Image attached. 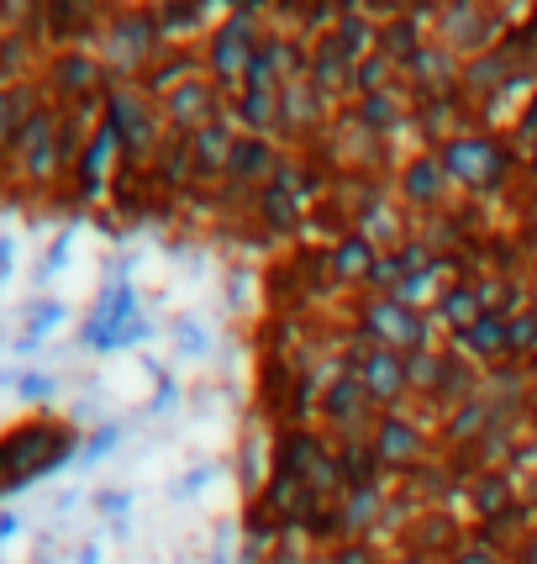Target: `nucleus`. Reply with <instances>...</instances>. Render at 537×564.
<instances>
[{"instance_id":"nucleus-9","label":"nucleus","mask_w":537,"mask_h":564,"mask_svg":"<svg viewBox=\"0 0 537 564\" xmlns=\"http://www.w3.org/2000/svg\"><path fill=\"white\" fill-rule=\"evenodd\" d=\"M495 26H501V17L485 11V6H442V11L427 17V32L438 37L442 48L459 53V58H474V53L495 48Z\"/></svg>"},{"instance_id":"nucleus-7","label":"nucleus","mask_w":537,"mask_h":564,"mask_svg":"<svg viewBox=\"0 0 537 564\" xmlns=\"http://www.w3.org/2000/svg\"><path fill=\"white\" fill-rule=\"evenodd\" d=\"M342 369L364 386V395L380 406V412H401V401L412 395L406 386V354H391V348H374L353 333V344L342 354Z\"/></svg>"},{"instance_id":"nucleus-6","label":"nucleus","mask_w":537,"mask_h":564,"mask_svg":"<svg viewBox=\"0 0 537 564\" xmlns=\"http://www.w3.org/2000/svg\"><path fill=\"white\" fill-rule=\"evenodd\" d=\"M317 417H321V427L332 433V443H353V438H369V433H374L380 406L369 401L364 386H359L348 369H332V375L321 380Z\"/></svg>"},{"instance_id":"nucleus-5","label":"nucleus","mask_w":537,"mask_h":564,"mask_svg":"<svg viewBox=\"0 0 537 564\" xmlns=\"http://www.w3.org/2000/svg\"><path fill=\"white\" fill-rule=\"evenodd\" d=\"M158 111H164L169 138H196V132H206L211 122H221L232 111V96L206 69H196L190 79H179V85H169L158 96Z\"/></svg>"},{"instance_id":"nucleus-2","label":"nucleus","mask_w":537,"mask_h":564,"mask_svg":"<svg viewBox=\"0 0 537 564\" xmlns=\"http://www.w3.org/2000/svg\"><path fill=\"white\" fill-rule=\"evenodd\" d=\"M353 333L374 348H391V354H421V348H438V322L432 312H416L401 306L395 295H359L353 306Z\"/></svg>"},{"instance_id":"nucleus-14","label":"nucleus","mask_w":537,"mask_h":564,"mask_svg":"<svg viewBox=\"0 0 537 564\" xmlns=\"http://www.w3.org/2000/svg\"><path fill=\"white\" fill-rule=\"evenodd\" d=\"M280 164H285V153H280L274 138H248V132H238V148H232V159H227V180H221V185H227L232 196L264 191Z\"/></svg>"},{"instance_id":"nucleus-30","label":"nucleus","mask_w":537,"mask_h":564,"mask_svg":"<svg viewBox=\"0 0 537 564\" xmlns=\"http://www.w3.org/2000/svg\"><path fill=\"white\" fill-rule=\"evenodd\" d=\"M506 354L516 359H537V306H522L506 317Z\"/></svg>"},{"instance_id":"nucleus-32","label":"nucleus","mask_w":537,"mask_h":564,"mask_svg":"<svg viewBox=\"0 0 537 564\" xmlns=\"http://www.w3.org/2000/svg\"><path fill=\"white\" fill-rule=\"evenodd\" d=\"M332 564H385V554L369 539H342L338 549H332Z\"/></svg>"},{"instance_id":"nucleus-33","label":"nucleus","mask_w":537,"mask_h":564,"mask_svg":"<svg viewBox=\"0 0 537 564\" xmlns=\"http://www.w3.org/2000/svg\"><path fill=\"white\" fill-rule=\"evenodd\" d=\"M516 143H522V148H533V143H537V90L527 96L522 117H516Z\"/></svg>"},{"instance_id":"nucleus-17","label":"nucleus","mask_w":537,"mask_h":564,"mask_svg":"<svg viewBox=\"0 0 537 564\" xmlns=\"http://www.w3.org/2000/svg\"><path fill=\"white\" fill-rule=\"evenodd\" d=\"M353 64H359V58H348V48H342L332 32L311 37V48H306V79H311L332 106H338L342 96H353Z\"/></svg>"},{"instance_id":"nucleus-28","label":"nucleus","mask_w":537,"mask_h":564,"mask_svg":"<svg viewBox=\"0 0 537 564\" xmlns=\"http://www.w3.org/2000/svg\"><path fill=\"white\" fill-rule=\"evenodd\" d=\"M469 507L480 517H501L512 507V480H506V469H480L474 475V486H469Z\"/></svg>"},{"instance_id":"nucleus-1","label":"nucleus","mask_w":537,"mask_h":564,"mask_svg":"<svg viewBox=\"0 0 537 564\" xmlns=\"http://www.w3.org/2000/svg\"><path fill=\"white\" fill-rule=\"evenodd\" d=\"M100 132H111L127 170H147L158 159V148L169 143L164 111L147 96L143 79H111V74L100 85Z\"/></svg>"},{"instance_id":"nucleus-29","label":"nucleus","mask_w":537,"mask_h":564,"mask_svg":"<svg viewBox=\"0 0 537 564\" xmlns=\"http://www.w3.org/2000/svg\"><path fill=\"white\" fill-rule=\"evenodd\" d=\"M442 365H448V348H421V354H412L406 359V386H412V395H421V401H432L442 386Z\"/></svg>"},{"instance_id":"nucleus-25","label":"nucleus","mask_w":537,"mask_h":564,"mask_svg":"<svg viewBox=\"0 0 537 564\" xmlns=\"http://www.w3.org/2000/svg\"><path fill=\"white\" fill-rule=\"evenodd\" d=\"M485 317V301H480V280H448L438 295V306H432V322L438 327H448L453 338L464 333L469 322Z\"/></svg>"},{"instance_id":"nucleus-10","label":"nucleus","mask_w":537,"mask_h":564,"mask_svg":"<svg viewBox=\"0 0 537 564\" xmlns=\"http://www.w3.org/2000/svg\"><path fill=\"white\" fill-rule=\"evenodd\" d=\"M369 448H374V465L391 469V475H406V469H421V454H427V427L406 412H380L374 433H369Z\"/></svg>"},{"instance_id":"nucleus-31","label":"nucleus","mask_w":537,"mask_h":564,"mask_svg":"<svg viewBox=\"0 0 537 564\" xmlns=\"http://www.w3.org/2000/svg\"><path fill=\"white\" fill-rule=\"evenodd\" d=\"M448 564H506V560H501V549L490 539H464L453 554H448Z\"/></svg>"},{"instance_id":"nucleus-34","label":"nucleus","mask_w":537,"mask_h":564,"mask_svg":"<svg viewBox=\"0 0 537 564\" xmlns=\"http://www.w3.org/2000/svg\"><path fill=\"white\" fill-rule=\"evenodd\" d=\"M512 564H537V528H527V533H522V543H516Z\"/></svg>"},{"instance_id":"nucleus-19","label":"nucleus","mask_w":537,"mask_h":564,"mask_svg":"<svg viewBox=\"0 0 537 564\" xmlns=\"http://www.w3.org/2000/svg\"><path fill=\"white\" fill-rule=\"evenodd\" d=\"M190 143V164H196V185L206 180H227V159H232V148H238V127H232V117H221V122H211L206 132H196V138H185Z\"/></svg>"},{"instance_id":"nucleus-21","label":"nucleus","mask_w":537,"mask_h":564,"mask_svg":"<svg viewBox=\"0 0 537 564\" xmlns=\"http://www.w3.org/2000/svg\"><path fill=\"white\" fill-rule=\"evenodd\" d=\"M380 517H385V486H380V480H369V486H348V491L338 496L332 528L348 533V539H364Z\"/></svg>"},{"instance_id":"nucleus-38","label":"nucleus","mask_w":537,"mask_h":564,"mask_svg":"<svg viewBox=\"0 0 537 564\" xmlns=\"http://www.w3.org/2000/svg\"><path fill=\"white\" fill-rule=\"evenodd\" d=\"M527 174H533V180H537V143L527 148Z\"/></svg>"},{"instance_id":"nucleus-11","label":"nucleus","mask_w":537,"mask_h":564,"mask_svg":"<svg viewBox=\"0 0 537 564\" xmlns=\"http://www.w3.org/2000/svg\"><path fill=\"white\" fill-rule=\"evenodd\" d=\"M459 74H464V58L453 48H442L438 37H427L421 53H416L412 64L401 69V85H406V96L421 106V100H442V96H459Z\"/></svg>"},{"instance_id":"nucleus-18","label":"nucleus","mask_w":537,"mask_h":564,"mask_svg":"<svg viewBox=\"0 0 537 564\" xmlns=\"http://www.w3.org/2000/svg\"><path fill=\"white\" fill-rule=\"evenodd\" d=\"M374 259H380V248L364 243V238H359L353 227H342L338 238L327 243V253H321L327 274H332L338 285H359V291L369 285V270H374Z\"/></svg>"},{"instance_id":"nucleus-13","label":"nucleus","mask_w":537,"mask_h":564,"mask_svg":"<svg viewBox=\"0 0 537 564\" xmlns=\"http://www.w3.org/2000/svg\"><path fill=\"white\" fill-rule=\"evenodd\" d=\"M321 138H327V148H332V164H338L342 174H374L380 153H385V138H374V132L353 117V106H342L338 122L327 127Z\"/></svg>"},{"instance_id":"nucleus-16","label":"nucleus","mask_w":537,"mask_h":564,"mask_svg":"<svg viewBox=\"0 0 537 564\" xmlns=\"http://www.w3.org/2000/svg\"><path fill=\"white\" fill-rule=\"evenodd\" d=\"M522 48H527V43H495V48H485V53H474V58H464V74H459V96H464V100H490V96H501V90L512 85Z\"/></svg>"},{"instance_id":"nucleus-12","label":"nucleus","mask_w":537,"mask_h":564,"mask_svg":"<svg viewBox=\"0 0 537 564\" xmlns=\"http://www.w3.org/2000/svg\"><path fill=\"white\" fill-rule=\"evenodd\" d=\"M327 122H332V100L321 96V90L311 85V79H306V74L280 85V138H291V143H306V138L327 132Z\"/></svg>"},{"instance_id":"nucleus-4","label":"nucleus","mask_w":537,"mask_h":564,"mask_svg":"<svg viewBox=\"0 0 537 564\" xmlns=\"http://www.w3.org/2000/svg\"><path fill=\"white\" fill-rule=\"evenodd\" d=\"M442 170L453 180V191H469V196H495L506 180H512V148L490 132H464L448 148H438Z\"/></svg>"},{"instance_id":"nucleus-26","label":"nucleus","mask_w":537,"mask_h":564,"mask_svg":"<svg viewBox=\"0 0 537 564\" xmlns=\"http://www.w3.org/2000/svg\"><path fill=\"white\" fill-rule=\"evenodd\" d=\"M232 127L248 132V138H274L280 143V96H259V90H243L232 96Z\"/></svg>"},{"instance_id":"nucleus-8","label":"nucleus","mask_w":537,"mask_h":564,"mask_svg":"<svg viewBox=\"0 0 537 564\" xmlns=\"http://www.w3.org/2000/svg\"><path fill=\"white\" fill-rule=\"evenodd\" d=\"M453 196V180L442 170V159L427 148V153H412L401 170H395V200L416 212V217H438L442 206Z\"/></svg>"},{"instance_id":"nucleus-15","label":"nucleus","mask_w":537,"mask_h":564,"mask_svg":"<svg viewBox=\"0 0 537 564\" xmlns=\"http://www.w3.org/2000/svg\"><path fill=\"white\" fill-rule=\"evenodd\" d=\"M364 243H374L380 253H395V248L412 243V221H406V206L401 200H391L385 191H374V196L353 212V221H348Z\"/></svg>"},{"instance_id":"nucleus-22","label":"nucleus","mask_w":537,"mask_h":564,"mask_svg":"<svg viewBox=\"0 0 537 564\" xmlns=\"http://www.w3.org/2000/svg\"><path fill=\"white\" fill-rule=\"evenodd\" d=\"M416 127H421V138L432 143V153L438 148H448L453 138H464V132H474L469 127V111H464V96H442V100H421L416 106Z\"/></svg>"},{"instance_id":"nucleus-3","label":"nucleus","mask_w":537,"mask_h":564,"mask_svg":"<svg viewBox=\"0 0 537 564\" xmlns=\"http://www.w3.org/2000/svg\"><path fill=\"white\" fill-rule=\"evenodd\" d=\"M259 43H264L259 17H253V11H227V17L200 37V64H206V74L217 79L227 96H243L248 64H253Z\"/></svg>"},{"instance_id":"nucleus-35","label":"nucleus","mask_w":537,"mask_h":564,"mask_svg":"<svg viewBox=\"0 0 537 564\" xmlns=\"http://www.w3.org/2000/svg\"><path fill=\"white\" fill-rule=\"evenodd\" d=\"M268 564H311V554H306V549H295V543H280V549L268 554Z\"/></svg>"},{"instance_id":"nucleus-36","label":"nucleus","mask_w":537,"mask_h":564,"mask_svg":"<svg viewBox=\"0 0 537 564\" xmlns=\"http://www.w3.org/2000/svg\"><path fill=\"white\" fill-rule=\"evenodd\" d=\"M522 422H527V433H537V380H533V395H527V406H522Z\"/></svg>"},{"instance_id":"nucleus-20","label":"nucleus","mask_w":537,"mask_h":564,"mask_svg":"<svg viewBox=\"0 0 537 564\" xmlns=\"http://www.w3.org/2000/svg\"><path fill=\"white\" fill-rule=\"evenodd\" d=\"M353 117L374 132V138H395L401 127H412L416 106L406 96V85H395V90H380V96H359L353 100Z\"/></svg>"},{"instance_id":"nucleus-37","label":"nucleus","mask_w":537,"mask_h":564,"mask_svg":"<svg viewBox=\"0 0 537 564\" xmlns=\"http://www.w3.org/2000/svg\"><path fill=\"white\" fill-rule=\"evenodd\" d=\"M385 564H432L427 554H416V549H406V554H395V560H385Z\"/></svg>"},{"instance_id":"nucleus-23","label":"nucleus","mask_w":537,"mask_h":564,"mask_svg":"<svg viewBox=\"0 0 537 564\" xmlns=\"http://www.w3.org/2000/svg\"><path fill=\"white\" fill-rule=\"evenodd\" d=\"M427 37H432V32H427V17H416V11H395V17H380V43H374V48L385 53L395 69H406L416 53H421Z\"/></svg>"},{"instance_id":"nucleus-24","label":"nucleus","mask_w":537,"mask_h":564,"mask_svg":"<svg viewBox=\"0 0 537 564\" xmlns=\"http://www.w3.org/2000/svg\"><path fill=\"white\" fill-rule=\"evenodd\" d=\"M453 348L464 354L469 365H512V354H506V317L485 312V317L469 322L464 333L453 338Z\"/></svg>"},{"instance_id":"nucleus-27","label":"nucleus","mask_w":537,"mask_h":564,"mask_svg":"<svg viewBox=\"0 0 537 564\" xmlns=\"http://www.w3.org/2000/svg\"><path fill=\"white\" fill-rule=\"evenodd\" d=\"M490 422H495V406H490L485 395H469L464 406H453L448 417H442V443H459V448H474V443L490 433Z\"/></svg>"}]
</instances>
